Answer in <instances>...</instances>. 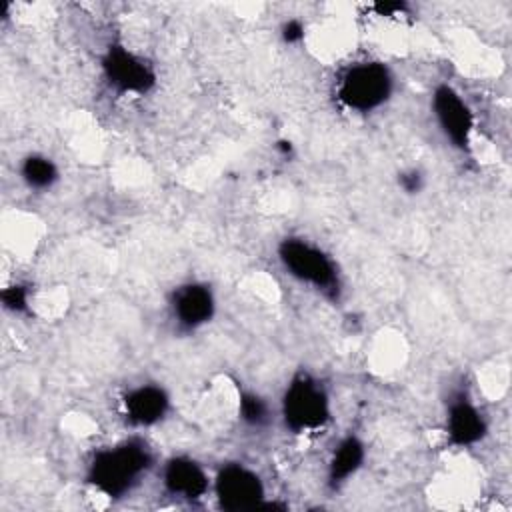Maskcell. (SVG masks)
Returning a JSON list of instances; mask_svg holds the SVG:
<instances>
[{
	"label": "cell",
	"instance_id": "11",
	"mask_svg": "<svg viewBox=\"0 0 512 512\" xmlns=\"http://www.w3.org/2000/svg\"><path fill=\"white\" fill-rule=\"evenodd\" d=\"M122 406L130 424L154 426L166 416L170 408V396L162 386L140 384L128 390V394L122 400Z\"/></svg>",
	"mask_w": 512,
	"mask_h": 512
},
{
	"label": "cell",
	"instance_id": "15",
	"mask_svg": "<svg viewBox=\"0 0 512 512\" xmlns=\"http://www.w3.org/2000/svg\"><path fill=\"white\" fill-rule=\"evenodd\" d=\"M0 300H2V306L14 314L26 312L28 310V288L22 284L6 286L0 294Z\"/></svg>",
	"mask_w": 512,
	"mask_h": 512
},
{
	"label": "cell",
	"instance_id": "6",
	"mask_svg": "<svg viewBox=\"0 0 512 512\" xmlns=\"http://www.w3.org/2000/svg\"><path fill=\"white\" fill-rule=\"evenodd\" d=\"M102 74L118 94H146L156 84L154 68L124 46H110L102 56Z\"/></svg>",
	"mask_w": 512,
	"mask_h": 512
},
{
	"label": "cell",
	"instance_id": "8",
	"mask_svg": "<svg viewBox=\"0 0 512 512\" xmlns=\"http://www.w3.org/2000/svg\"><path fill=\"white\" fill-rule=\"evenodd\" d=\"M170 312L180 330H196L208 324L216 312V298L208 284L186 282L170 296Z\"/></svg>",
	"mask_w": 512,
	"mask_h": 512
},
{
	"label": "cell",
	"instance_id": "10",
	"mask_svg": "<svg viewBox=\"0 0 512 512\" xmlns=\"http://www.w3.org/2000/svg\"><path fill=\"white\" fill-rule=\"evenodd\" d=\"M164 490L182 500H198L208 492V476L204 468L190 456H172L162 472Z\"/></svg>",
	"mask_w": 512,
	"mask_h": 512
},
{
	"label": "cell",
	"instance_id": "16",
	"mask_svg": "<svg viewBox=\"0 0 512 512\" xmlns=\"http://www.w3.org/2000/svg\"><path fill=\"white\" fill-rule=\"evenodd\" d=\"M398 186L406 192V194H418L424 186V176L420 170L410 168L398 174Z\"/></svg>",
	"mask_w": 512,
	"mask_h": 512
},
{
	"label": "cell",
	"instance_id": "17",
	"mask_svg": "<svg viewBox=\"0 0 512 512\" xmlns=\"http://www.w3.org/2000/svg\"><path fill=\"white\" fill-rule=\"evenodd\" d=\"M280 36L286 44H298L304 40V24L296 18H290L282 24L280 28Z\"/></svg>",
	"mask_w": 512,
	"mask_h": 512
},
{
	"label": "cell",
	"instance_id": "3",
	"mask_svg": "<svg viewBox=\"0 0 512 512\" xmlns=\"http://www.w3.org/2000/svg\"><path fill=\"white\" fill-rule=\"evenodd\" d=\"M282 420L294 434L324 428L330 420V398L326 388L310 374H296L282 396Z\"/></svg>",
	"mask_w": 512,
	"mask_h": 512
},
{
	"label": "cell",
	"instance_id": "7",
	"mask_svg": "<svg viewBox=\"0 0 512 512\" xmlns=\"http://www.w3.org/2000/svg\"><path fill=\"white\" fill-rule=\"evenodd\" d=\"M432 114L444 138L458 150L470 146L474 114L466 100L450 84H438L432 92Z\"/></svg>",
	"mask_w": 512,
	"mask_h": 512
},
{
	"label": "cell",
	"instance_id": "12",
	"mask_svg": "<svg viewBox=\"0 0 512 512\" xmlns=\"http://www.w3.org/2000/svg\"><path fill=\"white\" fill-rule=\"evenodd\" d=\"M366 458L364 442L358 436H346L338 442V446L332 452L330 464H328V484L332 488H338L340 484L348 482L360 468Z\"/></svg>",
	"mask_w": 512,
	"mask_h": 512
},
{
	"label": "cell",
	"instance_id": "2",
	"mask_svg": "<svg viewBox=\"0 0 512 512\" xmlns=\"http://www.w3.org/2000/svg\"><path fill=\"white\" fill-rule=\"evenodd\" d=\"M278 260L286 274L300 284L312 286L328 298L340 294V272L334 258L306 238H284L278 246Z\"/></svg>",
	"mask_w": 512,
	"mask_h": 512
},
{
	"label": "cell",
	"instance_id": "18",
	"mask_svg": "<svg viewBox=\"0 0 512 512\" xmlns=\"http://www.w3.org/2000/svg\"><path fill=\"white\" fill-rule=\"evenodd\" d=\"M276 148L284 154V156H288V154H292V142H288V140H280L278 144H276Z\"/></svg>",
	"mask_w": 512,
	"mask_h": 512
},
{
	"label": "cell",
	"instance_id": "14",
	"mask_svg": "<svg viewBox=\"0 0 512 512\" xmlns=\"http://www.w3.org/2000/svg\"><path fill=\"white\" fill-rule=\"evenodd\" d=\"M240 420L250 428H262L270 422V406L256 392H242L238 400Z\"/></svg>",
	"mask_w": 512,
	"mask_h": 512
},
{
	"label": "cell",
	"instance_id": "13",
	"mask_svg": "<svg viewBox=\"0 0 512 512\" xmlns=\"http://www.w3.org/2000/svg\"><path fill=\"white\" fill-rule=\"evenodd\" d=\"M20 176L30 190H50L58 182V166L44 154H28L20 164Z\"/></svg>",
	"mask_w": 512,
	"mask_h": 512
},
{
	"label": "cell",
	"instance_id": "1",
	"mask_svg": "<svg viewBox=\"0 0 512 512\" xmlns=\"http://www.w3.org/2000/svg\"><path fill=\"white\" fill-rule=\"evenodd\" d=\"M152 452L140 438L98 450L86 470V482L108 498L126 496L150 470Z\"/></svg>",
	"mask_w": 512,
	"mask_h": 512
},
{
	"label": "cell",
	"instance_id": "5",
	"mask_svg": "<svg viewBox=\"0 0 512 512\" xmlns=\"http://www.w3.org/2000/svg\"><path fill=\"white\" fill-rule=\"evenodd\" d=\"M214 492L218 506L228 512L256 510L264 506L262 478L240 462L224 464L214 478Z\"/></svg>",
	"mask_w": 512,
	"mask_h": 512
},
{
	"label": "cell",
	"instance_id": "4",
	"mask_svg": "<svg viewBox=\"0 0 512 512\" xmlns=\"http://www.w3.org/2000/svg\"><path fill=\"white\" fill-rule=\"evenodd\" d=\"M394 80L382 62H358L344 70L338 80V100L354 112H372L380 108L392 94Z\"/></svg>",
	"mask_w": 512,
	"mask_h": 512
},
{
	"label": "cell",
	"instance_id": "9",
	"mask_svg": "<svg viewBox=\"0 0 512 512\" xmlns=\"http://www.w3.org/2000/svg\"><path fill=\"white\" fill-rule=\"evenodd\" d=\"M486 418L478 406L464 394H456L448 402L446 412V434L450 444L458 448H468L486 436Z\"/></svg>",
	"mask_w": 512,
	"mask_h": 512
}]
</instances>
